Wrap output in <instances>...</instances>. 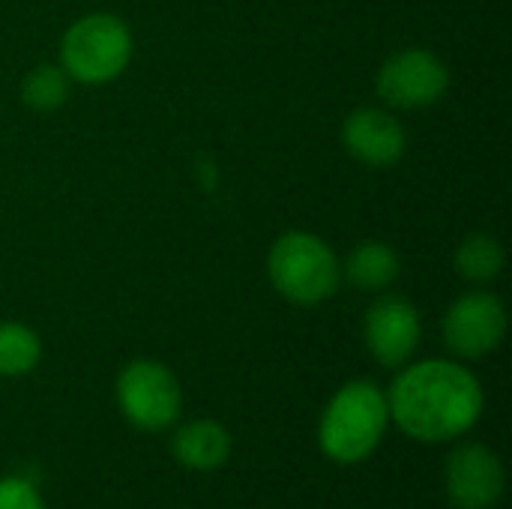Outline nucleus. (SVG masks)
I'll return each instance as SVG.
<instances>
[{"instance_id": "obj_1", "label": "nucleus", "mask_w": 512, "mask_h": 509, "mask_svg": "<svg viewBox=\"0 0 512 509\" xmlns=\"http://www.w3.org/2000/svg\"><path fill=\"white\" fill-rule=\"evenodd\" d=\"M387 393L390 423L420 444L465 438L486 411L480 378L462 360H417L396 369Z\"/></svg>"}, {"instance_id": "obj_2", "label": "nucleus", "mask_w": 512, "mask_h": 509, "mask_svg": "<svg viewBox=\"0 0 512 509\" xmlns=\"http://www.w3.org/2000/svg\"><path fill=\"white\" fill-rule=\"evenodd\" d=\"M390 429L387 393L366 378L342 384L318 420V447L336 465H360L381 447Z\"/></svg>"}, {"instance_id": "obj_3", "label": "nucleus", "mask_w": 512, "mask_h": 509, "mask_svg": "<svg viewBox=\"0 0 512 509\" xmlns=\"http://www.w3.org/2000/svg\"><path fill=\"white\" fill-rule=\"evenodd\" d=\"M264 270L273 291L300 309H315L342 288V261L336 249L312 231L279 234L267 249Z\"/></svg>"}, {"instance_id": "obj_4", "label": "nucleus", "mask_w": 512, "mask_h": 509, "mask_svg": "<svg viewBox=\"0 0 512 509\" xmlns=\"http://www.w3.org/2000/svg\"><path fill=\"white\" fill-rule=\"evenodd\" d=\"M132 51L135 39L120 15L87 12L63 30L60 69L75 84L105 87L129 69Z\"/></svg>"}, {"instance_id": "obj_5", "label": "nucleus", "mask_w": 512, "mask_h": 509, "mask_svg": "<svg viewBox=\"0 0 512 509\" xmlns=\"http://www.w3.org/2000/svg\"><path fill=\"white\" fill-rule=\"evenodd\" d=\"M114 399L123 420L150 435L171 429L183 414V387L177 375L150 357H138L120 369Z\"/></svg>"}, {"instance_id": "obj_6", "label": "nucleus", "mask_w": 512, "mask_h": 509, "mask_svg": "<svg viewBox=\"0 0 512 509\" xmlns=\"http://www.w3.org/2000/svg\"><path fill=\"white\" fill-rule=\"evenodd\" d=\"M447 90L450 69L429 48H402L390 54L375 75V93L393 111L432 108L447 96Z\"/></svg>"}, {"instance_id": "obj_7", "label": "nucleus", "mask_w": 512, "mask_h": 509, "mask_svg": "<svg viewBox=\"0 0 512 509\" xmlns=\"http://www.w3.org/2000/svg\"><path fill=\"white\" fill-rule=\"evenodd\" d=\"M441 336L456 360H483L504 345L507 336V306L492 291L459 294L441 321Z\"/></svg>"}, {"instance_id": "obj_8", "label": "nucleus", "mask_w": 512, "mask_h": 509, "mask_svg": "<svg viewBox=\"0 0 512 509\" xmlns=\"http://www.w3.org/2000/svg\"><path fill=\"white\" fill-rule=\"evenodd\" d=\"M363 342L378 366L402 369L423 342L420 309L402 294L381 291L363 312Z\"/></svg>"}, {"instance_id": "obj_9", "label": "nucleus", "mask_w": 512, "mask_h": 509, "mask_svg": "<svg viewBox=\"0 0 512 509\" xmlns=\"http://www.w3.org/2000/svg\"><path fill=\"white\" fill-rule=\"evenodd\" d=\"M444 489L453 509H495L507 489V471L486 444H459L444 462Z\"/></svg>"}, {"instance_id": "obj_10", "label": "nucleus", "mask_w": 512, "mask_h": 509, "mask_svg": "<svg viewBox=\"0 0 512 509\" xmlns=\"http://www.w3.org/2000/svg\"><path fill=\"white\" fill-rule=\"evenodd\" d=\"M342 147L366 168H393L408 150V132L390 108L363 105L342 123Z\"/></svg>"}, {"instance_id": "obj_11", "label": "nucleus", "mask_w": 512, "mask_h": 509, "mask_svg": "<svg viewBox=\"0 0 512 509\" xmlns=\"http://www.w3.org/2000/svg\"><path fill=\"white\" fill-rule=\"evenodd\" d=\"M231 450H234L231 432L219 420H189L177 426L171 438V456L186 471H201V474L219 471L231 459Z\"/></svg>"}, {"instance_id": "obj_12", "label": "nucleus", "mask_w": 512, "mask_h": 509, "mask_svg": "<svg viewBox=\"0 0 512 509\" xmlns=\"http://www.w3.org/2000/svg\"><path fill=\"white\" fill-rule=\"evenodd\" d=\"M402 276L399 252L384 240H360L342 261V282L363 294H381Z\"/></svg>"}, {"instance_id": "obj_13", "label": "nucleus", "mask_w": 512, "mask_h": 509, "mask_svg": "<svg viewBox=\"0 0 512 509\" xmlns=\"http://www.w3.org/2000/svg\"><path fill=\"white\" fill-rule=\"evenodd\" d=\"M453 267H456V276L465 279L468 285H489L507 267L504 243L486 231L468 234L453 252Z\"/></svg>"}, {"instance_id": "obj_14", "label": "nucleus", "mask_w": 512, "mask_h": 509, "mask_svg": "<svg viewBox=\"0 0 512 509\" xmlns=\"http://www.w3.org/2000/svg\"><path fill=\"white\" fill-rule=\"evenodd\" d=\"M42 360V339L21 321H0V378H24Z\"/></svg>"}, {"instance_id": "obj_15", "label": "nucleus", "mask_w": 512, "mask_h": 509, "mask_svg": "<svg viewBox=\"0 0 512 509\" xmlns=\"http://www.w3.org/2000/svg\"><path fill=\"white\" fill-rule=\"evenodd\" d=\"M69 78L57 63H42L24 72L21 78V102L33 111H57L69 99Z\"/></svg>"}, {"instance_id": "obj_16", "label": "nucleus", "mask_w": 512, "mask_h": 509, "mask_svg": "<svg viewBox=\"0 0 512 509\" xmlns=\"http://www.w3.org/2000/svg\"><path fill=\"white\" fill-rule=\"evenodd\" d=\"M0 509H45V501L33 480L27 477H3L0 480Z\"/></svg>"}]
</instances>
